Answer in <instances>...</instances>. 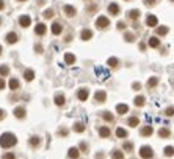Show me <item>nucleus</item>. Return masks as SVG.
<instances>
[{
    "instance_id": "f257e3e1",
    "label": "nucleus",
    "mask_w": 174,
    "mask_h": 159,
    "mask_svg": "<svg viewBox=\"0 0 174 159\" xmlns=\"http://www.w3.org/2000/svg\"><path fill=\"white\" fill-rule=\"evenodd\" d=\"M16 142H17V137L13 133H3L2 136H0V147H3V148L14 147Z\"/></svg>"
},
{
    "instance_id": "f03ea898",
    "label": "nucleus",
    "mask_w": 174,
    "mask_h": 159,
    "mask_svg": "<svg viewBox=\"0 0 174 159\" xmlns=\"http://www.w3.org/2000/svg\"><path fill=\"white\" fill-rule=\"evenodd\" d=\"M140 156L143 159H151L152 156H154V151H152L151 147H148V145H144V147L140 148Z\"/></svg>"
},
{
    "instance_id": "7ed1b4c3",
    "label": "nucleus",
    "mask_w": 174,
    "mask_h": 159,
    "mask_svg": "<svg viewBox=\"0 0 174 159\" xmlns=\"http://www.w3.org/2000/svg\"><path fill=\"white\" fill-rule=\"evenodd\" d=\"M108 25H110L108 17H105V16H99V17H97V20H96V27H97V28H107Z\"/></svg>"
},
{
    "instance_id": "20e7f679",
    "label": "nucleus",
    "mask_w": 174,
    "mask_h": 159,
    "mask_svg": "<svg viewBox=\"0 0 174 159\" xmlns=\"http://www.w3.org/2000/svg\"><path fill=\"white\" fill-rule=\"evenodd\" d=\"M19 24H20V27H24V28L30 27V24H32L30 16H20V17H19Z\"/></svg>"
},
{
    "instance_id": "39448f33",
    "label": "nucleus",
    "mask_w": 174,
    "mask_h": 159,
    "mask_svg": "<svg viewBox=\"0 0 174 159\" xmlns=\"http://www.w3.org/2000/svg\"><path fill=\"white\" fill-rule=\"evenodd\" d=\"M146 24H148V27H157L158 25V19L155 16L149 14L148 17H146Z\"/></svg>"
},
{
    "instance_id": "423d86ee",
    "label": "nucleus",
    "mask_w": 174,
    "mask_h": 159,
    "mask_svg": "<svg viewBox=\"0 0 174 159\" xmlns=\"http://www.w3.org/2000/svg\"><path fill=\"white\" fill-rule=\"evenodd\" d=\"M63 11H64V14L68 17H74L75 13H77V11H75V8H74V6H71V5H66L64 8H63Z\"/></svg>"
},
{
    "instance_id": "0eeeda50",
    "label": "nucleus",
    "mask_w": 174,
    "mask_h": 159,
    "mask_svg": "<svg viewBox=\"0 0 174 159\" xmlns=\"http://www.w3.org/2000/svg\"><path fill=\"white\" fill-rule=\"evenodd\" d=\"M88 95H89L88 89H80V91L77 92V97H79V100H80V101H86Z\"/></svg>"
},
{
    "instance_id": "6e6552de",
    "label": "nucleus",
    "mask_w": 174,
    "mask_h": 159,
    "mask_svg": "<svg viewBox=\"0 0 174 159\" xmlns=\"http://www.w3.org/2000/svg\"><path fill=\"white\" fill-rule=\"evenodd\" d=\"M6 42H8V44H16L17 42V34L16 33H8V34H6Z\"/></svg>"
},
{
    "instance_id": "1a4fd4ad",
    "label": "nucleus",
    "mask_w": 174,
    "mask_h": 159,
    "mask_svg": "<svg viewBox=\"0 0 174 159\" xmlns=\"http://www.w3.org/2000/svg\"><path fill=\"white\" fill-rule=\"evenodd\" d=\"M94 97H96V100H97V101H99V103H104V101H105V100H107V94H105V92H104V91H97Z\"/></svg>"
},
{
    "instance_id": "9d476101",
    "label": "nucleus",
    "mask_w": 174,
    "mask_h": 159,
    "mask_svg": "<svg viewBox=\"0 0 174 159\" xmlns=\"http://www.w3.org/2000/svg\"><path fill=\"white\" fill-rule=\"evenodd\" d=\"M46 31H47V28H46V25H44V24H38V25H36V28H34V33L39 34V36L46 34Z\"/></svg>"
},
{
    "instance_id": "9b49d317",
    "label": "nucleus",
    "mask_w": 174,
    "mask_h": 159,
    "mask_svg": "<svg viewBox=\"0 0 174 159\" xmlns=\"http://www.w3.org/2000/svg\"><path fill=\"white\" fill-rule=\"evenodd\" d=\"M108 11H110L113 16H118V14H119V6H118L116 3H110V5H108Z\"/></svg>"
},
{
    "instance_id": "f8f14e48",
    "label": "nucleus",
    "mask_w": 174,
    "mask_h": 159,
    "mask_svg": "<svg viewBox=\"0 0 174 159\" xmlns=\"http://www.w3.org/2000/svg\"><path fill=\"white\" fill-rule=\"evenodd\" d=\"M14 115L17 117V119H24V117H25V109L20 108V106L16 108V109H14Z\"/></svg>"
},
{
    "instance_id": "ddd939ff",
    "label": "nucleus",
    "mask_w": 174,
    "mask_h": 159,
    "mask_svg": "<svg viewBox=\"0 0 174 159\" xmlns=\"http://www.w3.org/2000/svg\"><path fill=\"white\" fill-rule=\"evenodd\" d=\"M152 133H154V129H152V126H151V125H148V126H144V128L141 129V136H144V137H148V136H151Z\"/></svg>"
},
{
    "instance_id": "4468645a",
    "label": "nucleus",
    "mask_w": 174,
    "mask_h": 159,
    "mask_svg": "<svg viewBox=\"0 0 174 159\" xmlns=\"http://www.w3.org/2000/svg\"><path fill=\"white\" fill-rule=\"evenodd\" d=\"M61 30H63V27H61L58 22L52 24V33H53V34H60V33H61Z\"/></svg>"
},
{
    "instance_id": "2eb2a0df",
    "label": "nucleus",
    "mask_w": 174,
    "mask_h": 159,
    "mask_svg": "<svg viewBox=\"0 0 174 159\" xmlns=\"http://www.w3.org/2000/svg\"><path fill=\"white\" fill-rule=\"evenodd\" d=\"M19 80H16V78H11L10 80V89L11 91H16V89H19Z\"/></svg>"
},
{
    "instance_id": "dca6fc26",
    "label": "nucleus",
    "mask_w": 174,
    "mask_h": 159,
    "mask_svg": "<svg viewBox=\"0 0 174 159\" xmlns=\"http://www.w3.org/2000/svg\"><path fill=\"white\" fill-rule=\"evenodd\" d=\"M93 38V31L91 30H83L82 31V39L83 41H88V39H91Z\"/></svg>"
},
{
    "instance_id": "f3484780",
    "label": "nucleus",
    "mask_w": 174,
    "mask_h": 159,
    "mask_svg": "<svg viewBox=\"0 0 174 159\" xmlns=\"http://www.w3.org/2000/svg\"><path fill=\"white\" fill-rule=\"evenodd\" d=\"M69 158H71V159H77L79 158V148H75V147L69 148Z\"/></svg>"
},
{
    "instance_id": "a211bd4d",
    "label": "nucleus",
    "mask_w": 174,
    "mask_h": 159,
    "mask_svg": "<svg viewBox=\"0 0 174 159\" xmlns=\"http://www.w3.org/2000/svg\"><path fill=\"white\" fill-rule=\"evenodd\" d=\"M24 78H25L27 81H32V80L34 78V72H33V70H30V69H27L25 73H24Z\"/></svg>"
},
{
    "instance_id": "6ab92c4d",
    "label": "nucleus",
    "mask_w": 174,
    "mask_h": 159,
    "mask_svg": "<svg viewBox=\"0 0 174 159\" xmlns=\"http://www.w3.org/2000/svg\"><path fill=\"white\" fill-rule=\"evenodd\" d=\"M116 111L119 112V114H126V112L129 111V106H127V105H122V103H121V105L116 106Z\"/></svg>"
},
{
    "instance_id": "aec40b11",
    "label": "nucleus",
    "mask_w": 174,
    "mask_h": 159,
    "mask_svg": "<svg viewBox=\"0 0 174 159\" xmlns=\"http://www.w3.org/2000/svg\"><path fill=\"white\" fill-rule=\"evenodd\" d=\"M55 105H58V106L64 105V95H61V94L55 95Z\"/></svg>"
},
{
    "instance_id": "412c9836",
    "label": "nucleus",
    "mask_w": 174,
    "mask_h": 159,
    "mask_svg": "<svg viewBox=\"0 0 174 159\" xmlns=\"http://www.w3.org/2000/svg\"><path fill=\"white\" fill-rule=\"evenodd\" d=\"M64 61H66L68 64H74L75 63V56H74L72 53H66L64 55Z\"/></svg>"
},
{
    "instance_id": "4be33fe9",
    "label": "nucleus",
    "mask_w": 174,
    "mask_h": 159,
    "mask_svg": "<svg viewBox=\"0 0 174 159\" xmlns=\"http://www.w3.org/2000/svg\"><path fill=\"white\" fill-rule=\"evenodd\" d=\"M111 158L113 159H124V153L121 150H115L113 153H111Z\"/></svg>"
},
{
    "instance_id": "5701e85b",
    "label": "nucleus",
    "mask_w": 174,
    "mask_h": 159,
    "mask_svg": "<svg viewBox=\"0 0 174 159\" xmlns=\"http://www.w3.org/2000/svg\"><path fill=\"white\" fill-rule=\"evenodd\" d=\"M170 134H171V133H170L168 128H160V129H158V136H160V137H170Z\"/></svg>"
},
{
    "instance_id": "b1692460",
    "label": "nucleus",
    "mask_w": 174,
    "mask_h": 159,
    "mask_svg": "<svg viewBox=\"0 0 174 159\" xmlns=\"http://www.w3.org/2000/svg\"><path fill=\"white\" fill-rule=\"evenodd\" d=\"M157 84H158V78L157 77H152V78L148 80V87H155Z\"/></svg>"
},
{
    "instance_id": "393cba45",
    "label": "nucleus",
    "mask_w": 174,
    "mask_h": 159,
    "mask_svg": "<svg viewBox=\"0 0 174 159\" xmlns=\"http://www.w3.org/2000/svg\"><path fill=\"white\" fill-rule=\"evenodd\" d=\"M116 136L121 137V139H124V137H127V131L124 129V128H118L116 129Z\"/></svg>"
},
{
    "instance_id": "a878e982",
    "label": "nucleus",
    "mask_w": 174,
    "mask_h": 159,
    "mask_svg": "<svg viewBox=\"0 0 174 159\" xmlns=\"http://www.w3.org/2000/svg\"><path fill=\"white\" fill-rule=\"evenodd\" d=\"M99 134H100L102 137H108V136H110V129H108L107 126H102V128H99Z\"/></svg>"
},
{
    "instance_id": "bb28decb",
    "label": "nucleus",
    "mask_w": 174,
    "mask_h": 159,
    "mask_svg": "<svg viewBox=\"0 0 174 159\" xmlns=\"http://www.w3.org/2000/svg\"><path fill=\"white\" fill-rule=\"evenodd\" d=\"M74 131H77V133H83V131H85V125H83V123H80V122H77L74 125Z\"/></svg>"
},
{
    "instance_id": "cd10ccee",
    "label": "nucleus",
    "mask_w": 174,
    "mask_h": 159,
    "mask_svg": "<svg viewBox=\"0 0 174 159\" xmlns=\"http://www.w3.org/2000/svg\"><path fill=\"white\" fill-rule=\"evenodd\" d=\"M129 126H132V128H135L136 125H138V123H140V120H138L136 119V117H130V119H129Z\"/></svg>"
},
{
    "instance_id": "c85d7f7f",
    "label": "nucleus",
    "mask_w": 174,
    "mask_h": 159,
    "mask_svg": "<svg viewBox=\"0 0 174 159\" xmlns=\"http://www.w3.org/2000/svg\"><path fill=\"white\" fill-rule=\"evenodd\" d=\"M129 17L130 19H138V17H140V11H138V10H130L129 11Z\"/></svg>"
},
{
    "instance_id": "c756f323",
    "label": "nucleus",
    "mask_w": 174,
    "mask_h": 159,
    "mask_svg": "<svg viewBox=\"0 0 174 159\" xmlns=\"http://www.w3.org/2000/svg\"><path fill=\"white\" fill-rule=\"evenodd\" d=\"M149 45H151V47H158V45H160L158 38H151V39H149Z\"/></svg>"
},
{
    "instance_id": "7c9ffc66",
    "label": "nucleus",
    "mask_w": 174,
    "mask_h": 159,
    "mask_svg": "<svg viewBox=\"0 0 174 159\" xmlns=\"http://www.w3.org/2000/svg\"><path fill=\"white\" fill-rule=\"evenodd\" d=\"M102 117H104V119H105L107 122H113V115H111L108 111H104V112H102Z\"/></svg>"
},
{
    "instance_id": "2f4dec72",
    "label": "nucleus",
    "mask_w": 174,
    "mask_h": 159,
    "mask_svg": "<svg viewBox=\"0 0 174 159\" xmlns=\"http://www.w3.org/2000/svg\"><path fill=\"white\" fill-rule=\"evenodd\" d=\"M165 155H166V156H172V155H174V147H171V145L165 147Z\"/></svg>"
},
{
    "instance_id": "473e14b6",
    "label": "nucleus",
    "mask_w": 174,
    "mask_h": 159,
    "mask_svg": "<svg viewBox=\"0 0 174 159\" xmlns=\"http://www.w3.org/2000/svg\"><path fill=\"white\" fill-rule=\"evenodd\" d=\"M39 137H36V136H34V137H32V139H30V145H32V147H38V145H39Z\"/></svg>"
},
{
    "instance_id": "72a5a7b5",
    "label": "nucleus",
    "mask_w": 174,
    "mask_h": 159,
    "mask_svg": "<svg viewBox=\"0 0 174 159\" xmlns=\"http://www.w3.org/2000/svg\"><path fill=\"white\" fill-rule=\"evenodd\" d=\"M8 73H10L8 66H0V75H8Z\"/></svg>"
},
{
    "instance_id": "f704fd0d",
    "label": "nucleus",
    "mask_w": 174,
    "mask_h": 159,
    "mask_svg": "<svg viewBox=\"0 0 174 159\" xmlns=\"http://www.w3.org/2000/svg\"><path fill=\"white\" fill-rule=\"evenodd\" d=\"M135 105L136 106H143L144 105V97H141V95L136 97V98H135Z\"/></svg>"
},
{
    "instance_id": "c9c22d12",
    "label": "nucleus",
    "mask_w": 174,
    "mask_h": 159,
    "mask_svg": "<svg viewBox=\"0 0 174 159\" xmlns=\"http://www.w3.org/2000/svg\"><path fill=\"white\" fill-rule=\"evenodd\" d=\"M108 66L110 67H116L118 66V58H110L108 59Z\"/></svg>"
},
{
    "instance_id": "e433bc0d",
    "label": "nucleus",
    "mask_w": 174,
    "mask_h": 159,
    "mask_svg": "<svg viewBox=\"0 0 174 159\" xmlns=\"http://www.w3.org/2000/svg\"><path fill=\"white\" fill-rule=\"evenodd\" d=\"M52 16H53V11H52L50 8H49V10H46V11H44V17H46V19H50Z\"/></svg>"
},
{
    "instance_id": "4c0bfd02",
    "label": "nucleus",
    "mask_w": 174,
    "mask_h": 159,
    "mask_svg": "<svg viewBox=\"0 0 174 159\" xmlns=\"http://www.w3.org/2000/svg\"><path fill=\"white\" fill-rule=\"evenodd\" d=\"M157 33H158V34H166V33H168V28H166V27H158V28H157Z\"/></svg>"
},
{
    "instance_id": "58836bf2",
    "label": "nucleus",
    "mask_w": 174,
    "mask_h": 159,
    "mask_svg": "<svg viewBox=\"0 0 174 159\" xmlns=\"http://www.w3.org/2000/svg\"><path fill=\"white\" fill-rule=\"evenodd\" d=\"M132 148H134V145H132L130 142H126V143H124V150H126V151H132Z\"/></svg>"
},
{
    "instance_id": "ea45409f",
    "label": "nucleus",
    "mask_w": 174,
    "mask_h": 159,
    "mask_svg": "<svg viewBox=\"0 0 174 159\" xmlns=\"http://www.w3.org/2000/svg\"><path fill=\"white\" fill-rule=\"evenodd\" d=\"M165 114H166V115H172V114H174V108H172V106H170V108H166V111H165Z\"/></svg>"
},
{
    "instance_id": "a19ab883",
    "label": "nucleus",
    "mask_w": 174,
    "mask_h": 159,
    "mask_svg": "<svg viewBox=\"0 0 174 159\" xmlns=\"http://www.w3.org/2000/svg\"><path fill=\"white\" fill-rule=\"evenodd\" d=\"M126 41H127V42H132V41H134V34H132V33H126Z\"/></svg>"
},
{
    "instance_id": "79ce46f5",
    "label": "nucleus",
    "mask_w": 174,
    "mask_h": 159,
    "mask_svg": "<svg viewBox=\"0 0 174 159\" xmlns=\"http://www.w3.org/2000/svg\"><path fill=\"white\" fill-rule=\"evenodd\" d=\"M80 148H82V151H85V153H86V151H88V145L85 142H82L80 143Z\"/></svg>"
},
{
    "instance_id": "37998d69",
    "label": "nucleus",
    "mask_w": 174,
    "mask_h": 159,
    "mask_svg": "<svg viewBox=\"0 0 174 159\" xmlns=\"http://www.w3.org/2000/svg\"><path fill=\"white\" fill-rule=\"evenodd\" d=\"M118 28H119V30H122V28H126V24H124V22H122V20H121V22H118Z\"/></svg>"
},
{
    "instance_id": "c03bdc74",
    "label": "nucleus",
    "mask_w": 174,
    "mask_h": 159,
    "mask_svg": "<svg viewBox=\"0 0 174 159\" xmlns=\"http://www.w3.org/2000/svg\"><path fill=\"white\" fill-rule=\"evenodd\" d=\"M134 89H135V91H140V89H141V84H140V83H134Z\"/></svg>"
},
{
    "instance_id": "a18cd8bd",
    "label": "nucleus",
    "mask_w": 174,
    "mask_h": 159,
    "mask_svg": "<svg viewBox=\"0 0 174 159\" xmlns=\"http://www.w3.org/2000/svg\"><path fill=\"white\" fill-rule=\"evenodd\" d=\"M3 159H14V155H10V153H8V155L3 156Z\"/></svg>"
},
{
    "instance_id": "49530a36",
    "label": "nucleus",
    "mask_w": 174,
    "mask_h": 159,
    "mask_svg": "<svg viewBox=\"0 0 174 159\" xmlns=\"http://www.w3.org/2000/svg\"><path fill=\"white\" fill-rule=\"evenodd\" d=\"M143 2H144L146 5H154V2H155V0H143Z\"/></svg>"
},
{
    "instance_id": "de8ad7c7",
    "label": "nucleus",
    "mask_w": 174,
    "mask_h": 159,
    "mask_svg": "<svg viewBox=\"0 0 174 159\" xmlns=\"http://www.w3.org/2000/svg\"><path fill=\"white\" fill-rule=\"evenodd\" d=\"M34 48H36V52H38V53H43V47H41V45H36Z\"/></svg>"
},
{
    "instance_id": "09e8293b",
    "label": "nucleus",
    "mask_w": 174,
    "mask_h": 159,
    "mask_svg": "<svg viewBox=\"0 0 174 159\" xmlns=\"http://www.w3.org/2000/svg\"><path fill=\"white\" fill-rule=\"evenodd\" d=\"M3 87H5V81L0 78V89H3Z\"/></svg>"
},
{
    "instance_id": "8fccbe9b",
    "label": "nucleus",
    "mask_w": 174,
    "mask_h": 159,
    "mask_svg": "<svg viewBox=\"0 0 174 159\" xmlns=\"http://www.w3.org/2000/svg\"><path fill=\"white\" fill-rule=\"evenodd\" d=\"M60 134H63V136H66V134H68V131H66V129H60Z\"/></svg>"
},
{
    "instance_id": "3c124183",
    "label": "nucleus",
    "mask_w": 174,
    "mask_h": 159,
    "mask_svg": "<svg viewBox=\"0 0 174 159\" xmlns=\"http://www.w3.org/2000/svg\"><path fill=\"white\" fill-rule=\"evenodd\" d=\"M5 8V3H3V0H0V10H3Z\"/></svg>"
},
{
    "instance_id": "603ef678",
    "label": "nucleus",
    "mask_w": 174,
    "mask_h": 159,
    "mask_svg": "<svg viewBox=\"0 0 174 159\" xmlns=\"http://www.w3.org/2000/svg\"><path fill=\"white\" fill-rule=\"evenodd\" d=\"M3 117H5V112L2 111V109H0V120H2V119H3Z\"/></svg>"
},
{
    "instance_id": "864d4df0",
    "label": "nucleus",
    "mask_w": 174,
    "mask_h": 159,
    "mask_svg": "<svg viewBox=\"0 0 174 159\" xmlns=\"http://www.w3.org/2000/svg\"><path fill=\"white\" fill-rule=\"evenodd\" d=\"M96 158H97V159H102V158H104V155H102V153H97V155H96Z\"/></svg>"
},
{
    "instance_id": "5fc2aeb1",
    "label": "nucleus",
    "mask_w": 174,
    "mask_h": 159,
    "mask_svg": "<svg viewBox=\"0 0 174 159\" xmlns=\"http://www.w3.org/2000/svg\"><path fill=\"white\" fill-rule=\"evenodd\" d=\"M0 55H2V45H0Z\"/></svg>"
},
{
    "instance_id": "6e6d98bb",
    "label": "nucleus",
    "mask_w": 174,
    "mask_h": 159,
    "mask_svg": "<svg viewBox=\"0 0 174 159\" xmlns=\"http://www.w3.org/2000/svg\"><path fill=\"white\" fill-rule=\"evenodd\" d=\"M0 24H2V17H0Z\"/></svg>"
},
{
    "instance_id": "4d7b16f0",
    "label": "nucleus",
    "mask_w": 174,
    "mask_h": 159,
    "mask_svg": "<svg viewBox=\"0 0 174 159\" xmlns=\"http://www.w3.org/2000/svg\"><path fill=\"white\" fill-rule=\"evenodd\" d=\"M19 2H25V0H19Z\"/></svg>"
}]
</instances>
